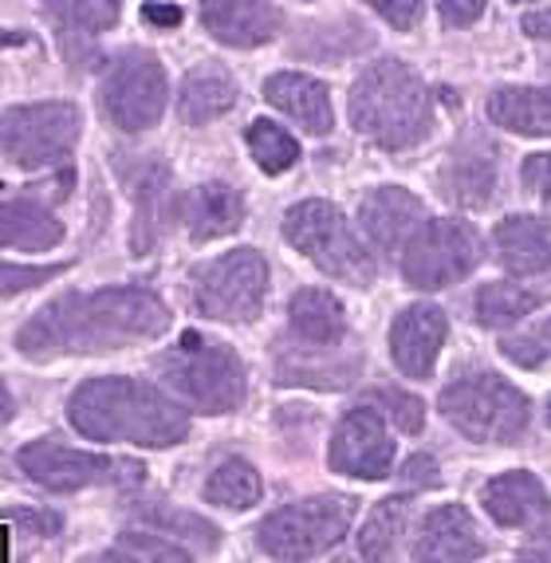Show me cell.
<instances>
[{
  "label": "cell",
  "instance_id": "cell-16",
  "mask_svg": "<svg viewBox=\"0 0 551 563\" xmlns=\"http://www.w3.org/2000/svg\"><path fill=\"white\" fill-rule=\"evenodd\" d=\"M359 221H363V233L371 236L374 249L398 253L421 229V201L406 194L403 186H378L359 206Z\"/></svg>",
  "mask_w": 551,
  "mask_h": 563
},
{
  "label": "cell",
  "instance_id": "cell-20",
  "mask_svg": "<svg viewBox=\"0 0 551 563\" xmlns=\"http://www.w3.org/2000/svg\"><path fill=\"white\" fill-rule=\"evenodd\" d=\"M264 99L280 114H288L291 122H299L308 134H328L331 131V99L328 87L311 76H299V71H276V76L264 84Z\"/></svg>",
  "mask_w": 551,
  "mask_h": 563
},
{
  "label": "cell",
  "instance_id": "cell-41",
  "mask_svg": "<svg viewBox=\"0 0 551 563\" xmlns=\"http://www.w3.org/2000/svg\"><path fill=\"white\" fill-rule=\"evenodd\" d=\"M481 12H485V0H441V16H445L449 24H458V29L473 24Z\"/></svg>",
  "mask_w": 551,
  "mask_h": 563
},
{
  "label": "cell",
  "instance_id": "cell-10",
  "mask_svg": "<svg viewBox=\"0 0 551 563\" xmlns=\"http://www.w3.org/2000/svg\"><path fill=\"white\" fill-rule=\"evenodd\" d=\"M481 256H485V244L477 229L458 217H441V221H426L403 249V273L410 288L433 291L465 280L481 264Z\"/></svg>",
  "mask_w": 551,
  "mask_h": 563
},
{
  "label": "cell",
  "instance_id": "cell-43",
  "mask_svg": "<svg viewBox=\"0 0 551 563\" xmlns=\"http://www.w3.org/2000/svg\"><path fill=\"white\" fill-rule=\"evenodd\" d=\"M146 20L150 24H162V29H178L181 9H174V4H146Z\"/></svg>",
  "mask_w": 551,
  "mask_h": 563
},
{
  "label": "cell",
  "instance_id": "cell-18",
  "mask_svg": "<svg viewBox=\"0 0 551 563\" xmlns=\"http://www.w3.org/2000/svg\"><path fill=\"white\" fill-rule=\"evenodd\" d=\"M481 505L485 512L505 528H532L540 520H551V500L548 488L532 477V473L513 470L493 477L481 488Z\"/></svg>",
  "mask_w": 551,
  "mask_h": 563
},
{
  "label": "cell",
  "instance_id": "cell-2",
  "mask_svg": "<svg viewBox=\"0 0 551 563\" xmlns=\"http://www.w3.org/2000/svg\"><path fill=\"white\" fill-rule=\"evenodd\" d=\"M67 422L91 438V442H122L146 445V450H169L186 442L189 418L174 406L158 386L139 378H87L67 402Z\"/></svg>",
  "mask_w": 551,
  "mask_h": 563
},
{
  "label": "cell",
  "instance_id": "cell-7",
  "mask_svg": "<svg viewBox=\"0 0 551 563\" xmlns=\"http://www.w3.org/2000/svg\"><path fill=\"white\" fill-rule=\"evenodd\" d=\"M355 520V500L343 493H319V497H304L296 505L276 508L261 528L256 540L268 555L276 560H311L335 548Z\"/></svg>",
  "mask_w": 551,
  "mask_h": 563
},
{
  "label": "cell",
  "instance_id": "cell-45",
  "mask_svg": "<svg viewBox=\"0 0 551 563\" xmlns=\"http://www.w3.org/2000/svg\"><path fill=\"white\" fill-rule=\"evenodd\" d=\"M520 560H551V536H543L540 544H528V548H524Z\"/></svg>",
  "mask_w": 551,
  "mask_h": 563
},
{
  "label": "cell",
  "instance_id": "cell-40",
  "mask_svg": "<svg viewBox=\"0 0 551 563\" xmlns=\"http://www.w3.org/2000/svg\"><path fill=\"white\" fill-rule=\"evenodd\" d=\"M524 186L540 194L551 206V154H532V158L524 162Z\"/></svg>",
  "mask_w": 551,
  "mask_h": 563
},
{
  "label": "cell",
  "instance_id": "cell-35",
  "mask_svg": "<svg viewBox=\"0 0 551 563\" xmlns=\"http://www.w3.org/2000/svg\"><path fill=\"white\" fill-rule=\"evenodd\" d=\"M500 347H505V355L513 358V363H520V366L548 363V358H551V320H543L540 328L524 331V335H516V339H505Z\"/></svg>",
  "mask_w": 551,
  "mask_h": 563
},
{
  "label": "cell",
  "instance_id": "cell-14",
  "mask_svg": "<svg viewBox=\"0 0 551 563\" xmlns=\"http://www.w3.org/2000/svg\"><path fill=\"white\" fill-rule=\"evenodd\" d=\"M445 335H449L445 311L433 308V303H414V308L398 311V320L390 328L394 363L403 366L410 378H430Z\"/></svg>",
  "mask_w": 551,
  "mask_h": 563
},
{
  "label": "cell",
  "instance_id": "cell-46",
  "mask_svg": "<svg viewBox=\"0 0 551 563\" xmlns=\"http://www.w3.org/2000/svg\"><path fill=\"white\" fill-rule=\"evenodd\" d=\"M548 422H551V402H548Z\"/></svg>",
  "mask_w": 551,
  "mask_h": 563
},
{
  "label": "cell",
  "instance_id": "cell-23",
  "mask_svg": "<svg viewBox=\"0 0 551 563\" xmlns=\"http://www.w3.org/2000/svg\"><path fill=\"white\" fill-rule=\"evenodd\" d=\"M488 119L513 134L551 139V87H496L488 95Z\"/></svg>",
  "mask_w": 551,
  "mask_h": 563
},
{
  "label": "cell",
  "instance_id": "cell-31",
  "mask_svg": "<svg viewBox=\"0 0 551 563\" xmlns=\"http://www.w3.org/2000/svg\"><path fill=\"white\" fill-rule=\"evenodd\" d=\"M244 142H249V151H253L256 166L264 169V174H284V169H291L299 162V142L291 139L284 126H276V122L268 119H256L249 131H244Z\"/></svg>",
  "mask_w": 551,
  "mask_h": 563
},
{
  "label": "cell",
  "instance_id": "cell-24",
  "mask_svg": "<svg viewBox=\"0 0 551 563\" xmlns=\"http://www.w3.org/2000/svg\"><path fill=\"white\" fill-rule=\"evenodd\" d=\"M493 186H496V162L488 142L469 139L461 142V151L449 158L445 166V198H453L458 206L481 209L493 201Z\"/></svg>",
  "mask_w": 551,
  "mask_h": 563
},
{
  "label": "cell",
  "instance_id": "cell-9",
  "mask_svg": "<svg viewBox=\"0 0 551 563\" xmlns=\"http://www.w3.org/2000/svg\"><path fill=\"white\" fill-rule=\"evenodd\" d=\"M84 114L75 103H29L9 107L0 119V146L4 158L20 169H44L71 158L79 142Z\"/></svg>",
  "mask_w": 551,
  "mask_h": 563
},
{
  "label": "cell",
  "instance_id": "cell-29",
  "mask_svg": "<svg viewBox=\"0 0 551 563\" xmlns=\"http://www.w3.org/2000/svg\"><path fill=\"white\" fill-rule=\"evenodd\" d=\"M551 296V288L543 291H532L524 288V284H485V288L477 291V323H485V328H508V323L524 320L528 311H536L543 300Z\"/></svg>",
  "mask_w": 551,
  "mask_h": 563
},
{
  "label": "cell",
  "instance_id": "cell-44",
  "mask_svg": "<svg viewBox=\"0 0 551 563\" xmlns=\"http://www.w3.org/2000/svg\"><path fill=\"white\" fill-rule=\"evenodd\" d=\"M524 32H528V36H536V40H551V9L528 12V16H524Z\"/></svg>",
  "mask_w": 551,
  "mask_h": 563
},
{
  "label": "cell",
  "instance_id": "cell-6",
  "mask_svg": "<svg viewBox=\"0 0 551 563\" xmlns=\"http://www.w3.org/2000/svg\"><path fill=\"white\" fill-rule=\"evenodd\" d=\"M169 386L201 413H233L244 402V363L236 351L201 335H181V347L162 358Z\"/></svg>",
  "mask_w": 551,
  "mask_h": 563
},
{
  "label": "cell",
  "instance_id": "cell-32",
  "mask_svg": "<svg viewBox=\"0 0 551 563\" xmlns=\"http://www.w3.org/2000/svg\"><path fill=\"white\" fill-rule=\"evenodd\" d=\"M166 186H169V169H150L146 178H139V189H131L134 201H139V221H134V233L131 244L139 253H150L154 241H158V229H162V198H166Z\"/></svg>",
  "mask_w": 551,
  "mask_h": 563
},
{
  "label": "cell",
  "instance_id": "cell-3",
  "mask_svg": "<svg viewBox=\"0 0 551 563\" xmlns=\"http://www.w3.org/2000/svg\"><path fill=\"white\" fill-rule=\"evenodd\" d=\"M351 122L363 139L383 151H406L433 126L430 91L403 59L371 64L351 87Z\"/></svg>",
  "mask_w": 551,
  "mask_h": 563
},
{
  "label": "cell",
  "instance_id": "cell-1",
  "mask_svg": "<svg viewBox=\"0 0 551 563\" xmlns=\"http://www.w3.org/2000/svg\"><path fill=\"white\" fill-rule=\"evenodd\" d=\"M169 328V308L146 288H99L59 296L16 331L24 358L122 351Z\"/></svg>",
  "mask_w": 551,
  "mask_h": 563
},
{
  "label": "cell",
  "instance_id": "cell-8",
  "mask_svg": "<svg viewBox=\"0 0 551 563\" xmlns=\"http://www.w3.org/2000/svg\"><path fill=\"white\" fill-rule=\"evenodd\" d=\"M268 296V261L256 249H233L194 273V308L217 323H249Z\"/></svg>",
  "mask_w": 551,
  "mask_h": 563
},
{
  "label": "cell",
  "instance_id": "cell-17",
  "mask_svg": "<svg viewBox=\"0 0 551 563\" xmlns=\"http://www.w3.org/2000/svg\"><path fill=\"white\" fill-rule=\"evenodd\" d=\"M44 16L56 29L64 56L84 67L95 56V36L111 29L119 9L114 0H44Z\"/></svg>",
  "mask_w": 551,
  "mask_h": 563
},
{
  "label": "cell",
  "instance_id": "cell-25",
  "mask_svg": "<svg viewBox=\"0 0 551 563\" xmlns=\"http://www.w3.org/2000/svg\"><path fill=\"white\" fill-rule=\"evenodd\" d=\"M0 236L4 249H20V253H44L56 249L64 241V221H56V213L32 198H4L0 209Z\"/></svg>",
  "mask_w": 551,
  "mask_h": 563
},
{
  "label": "cell",
  "instance_id": "cell-30",
  "mask_svg": "<svg viewBox=\"0 0 551 563\" xmlns=\"http://www.w3.org/2000/svg\"><path fill=\"white\" fill-rule=\"evenodd\" d=\"M261 493H264L261 473L241 457L221 461V465L213 470V477H209V485H206L209 505L236 508V512H241V508H253L256 500H261Z\"/></svg>",
  "mask_w": 551,
  "mask_h": 563
},
{
  "label": "cell",
  "instance_id": "cell-26",
  "mask_svg": "<svg viewBox=\"0 0 551 563\" xmlns=\"http://www.w3.org/2000/svg\"><path fill=\"white\" fill-rule=\"evenodd\" d=\"M236 107V84L217 67H201V71H189L186 87L178 95V111L189 126H206L217 122L221 114H229Z\"/></svg>",
  "mask_w": 551,
  "mask_h": 563
},
{
  "label": "cell",
  "instance_id": "cell-33",
  "mask_svg": "<svg viewBox=\"0 0 551 563\" xmlns=\"http://www.w3.org/2000/svg\"><path fill=\"white\" fill-rule=\"evenodd\" d=\"M139 520H146V525H154L158 532H166V536L189 540V544H197L201 552H213L217 540H221V532H217L209 520L194 517V512H181V508H142Z\"/></svg>",
  "mask_w": 551,
  "mask_h": 563
},
{
  "label": "cell",
  "instance_id": "cell-42",
  "mask_svg": "<svg viewBox=\"0 0 551 563\" xmlns=\"http://www.w3.org/2000/svg\"><path fill=\"white\" fill-rule=\"evenodd\" d=\"M403 477L410 481V485H418V488H433V485H438V465H433V457H410V461H406Z\"/></svg>",
  "mask_w": 551,
  "mask_h": 563
},
{
  "label": "cell",
  "instance_id": "cell-22",
  "mask_svg": "<svg viewBox=\"0 0 551 563\" xmlns=\"http://www.w3.org/2000/svg\"><path fill=\"white\" fill-rule=\"evenodd\" d=\"M288 323L308 351H331L346 335L343 303L323 288H299L288 303Z\"/></svg>",
  "mask_w": 551,
  "mask_h": 563
},
{
  "label": "cell",
  "instance_id": "cell-38",
  "mask_svg": "<svg viewBox=\"0 0 551 563\" xmlns=\"http://www.w3.org/2000/svg\"><path fill=\"white\" fill-rule=\"evenodd\" d=\"M67 264H44V268H16V264H4V296H16V291L32 288V284H44L52 276L64 273Z\"/></svg>",
  "mask_w": 551,
  "mask_h": 563
},
{
  "label": "cell",
  "instance_id": "cell-4",
  "mask_svg": "<svg viewBox=\"0 0 551 563\" xmlns=\"http://www.w3.org/2000/svg\"><path fill=\"white\" fill-rule=\"evenodd\" d=\"M284 236L316 264L319 273L335 276V280L371 288L374 276H378L374 256L366 253L351 221L331 201H299V206H291L284 213Z\"/></svg>",
  "mask_w": 551,
  "mask_h": 563
},
{
  "label": "cell",
  "instance_id": "cell-15",
  "mask_svg": "<svg viewBox=\"0 0 551 563\" xmlns=\"http://www.w3.org/2000/svg\"><path fill=\"white\" fill-rule=\"evenodd\" d=\"M201 24L229 47H256L280 36L284 12L264 0H201Z\"/></svg>",
  "mask_w": 551,
  "mask_h": 563
},
{
  "label": "cell",
  "instance_id": "cell-37",
  "mask_svg": "<svg viewBox=\"0 0 551 563\" xmlns=\"http://www.w3.org/2000/svg\"><path fill=\"white\" fill-rule=\"evenodd\" d=\"M378 16H386V24H394L398 32H410L421 20V0H366Z\"/></svg>",
  "mask_w": 551,
  "mask_h": 563
},
{
  "label": "cell",
  "instance_id": "cell-21",
  "mask_svg": "<svg viewBox=\"0 0 551 563\" xmlns=\"http://www.w3.org/2000/svg\"><path fill=\"white\" fill-rule=\"evenodd\" d=\"M496 261L505 264L508 273L532 276V273H551V225L540 217H508L500 221L493 233Z\"/></svg>",
  "mask_w": 551,
  "mask_h": 563
},
{
  "label": "cell",
  "instance_id": "cell-5",
  "mask_svg": "<svg viewBox=\"0 0 551 563\" xmlns=\"http://www.w3.org/2000/svg\"><path fill=\"white\" fill-rule=\"evenodd\" d=\"M441 413L473 442H516L528 430V398L493 371L453 378L441 390Z\"/></svg>",
  "mask_w": 551,
  "mask_h": 563
},
{
  "label": "cell",
  "instance_id": "cell-13",
  "mask_svg": "<svg viewBox=\"0 0 551 563\" xmlns=\"http://www.w3.org/2000/svg\"><path fill=\"white\" fill-rule=\"evenodd\" d=\"M20 473H29V481L52 488V493H75V488H91L103 485L114 477V470H122L119 461L103 457V453H84V450H67L59 442H29L16 453Z\"/></svg>",
  "mask_w": 551,
  "mask_h": 563
},
{
  "label": "cell",
  "instance_id": "cell-39",
  "mask_svg": "<svg viewBox=\"0 0 551 563\" xmlns=\"http://www.w3.org/2000/svg\"><path fill=\"white\" fill-rule=\"evenodd\" d=\"M9 520L24 536H59V528H64L56 512H36V508H12Z\"/></svg>",
  "mask_w": 551,
  "mask_h": 563
},
{
  "label": "cell",
  "instance_id": "cell-11",
  "mask_svg": "<svg viewBox=\"0 0 551 563\" xmlns=\"http://www.w3.org/2000/svg\"><path fill=\"white\" fill-rule=\"evenodd\" d=\"M99 111L119 131H150L166 111V67L158 64V56L146 47L122 52L107 67L103 87H99Z\"/></svg>",
  "mask_w": 551,
  "mask_h": 563
},
{
  "label": "cell",
  "instance_id": "cell-36",
  "mask_svg": "<svg viewBox=\"0 0 551 563\" xmlns=\"http://www.w3.org/2000/svg\"><path fill=\"white\" fill-rule=\"evenodd\" d=\"M378 402L394 413V422L403 426L406 433H418L421 422H426V413H421V402L414 395H403V390H378Z\"/></svg>",
  "mask_w": 551,
  "mask_h": 563
},
{
  "label": "cell",
  "instance_id": "cell-34",
  "mask_svg": "<svg viewBox=\"0 0 551 563\" xmlns=\"http://www.w3.org/2000/svg\"><path fill=\"white\" fill-rule=\"evenodd\" d=\"M107 560H189V548L169 544L166 536L131 532L122 536V544L114 552H107Z\"/></svg>",
  "mask_w": 551,
  "mask_h": 563
},
{
  "label": "cell",
  "instance_id": "cell-12",
  "mask_svg": "<svg viewBox=\"0 0 551 563\" xmlns=\"http://www.w3.org/2000/svg\"><path fill=\"white\" fill-rule=\"evenodd\" d=\"M328 461L331 470L343 473V477H359V481L390 477L394 442L374 406H355L351 413H343V422L335 426V438H331Z\"/></svg>",
  "mask_w": 551,
  "mask_h": 563
},
{
  "label": "cell",
  "instance_id": "cell-27",
  "mask_svg": "<svg viewBox=\"0 0 551 563\" xmlns=\"http://www.w3.org/2000/svg\"><path fill=\"white\" fill-rule=\"evenodd\" d=\"M244 221V201L233 186L224 181H209L194 194V209H189V236L194 241H217V236L236 233Z\"/></svg>",
  "mask_w": 551,
  "mask_h": 563
},
{
  "label": "cell",
  "instance_id": "cell-28",
  "mask_svg": "<svg viewBox=\"0 0 551 563\" xmlns=\"http://www.w3.org/2000/svg\"><path fill=\"white\" fill-rule=\"evenodd\" d=\"M406 525H410V500L406 497H390L374 508L371 520L359 532V552L363 560H394L398 548H403Z\"/></svg>",
  "mask_w": 551,
  "mask_h": 563
},
{
  "label": "cell",
  "instance_id": "cell-19",
  "mask_svg": "<svg viewBox=\"0 0 551 563\" xmlns=\"http://www.w3.org/2000/svg\"><path fill=\"white\" fill-rule=\"evenodd\" d=\"M481 555H485V544H481L477 525H473V517L461 505H441L421 520L414 560L449 563V560H481Z\"/></svg>",
  "mask_w": 551,
  "mask_h": 563
}]
</instances>
